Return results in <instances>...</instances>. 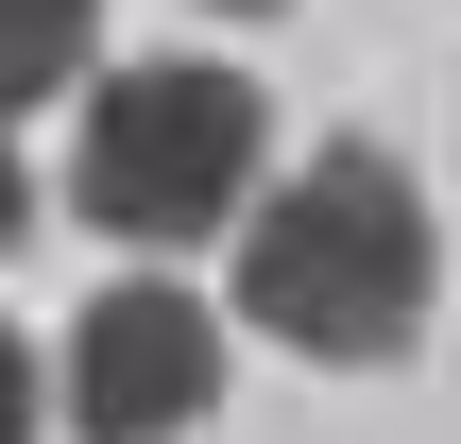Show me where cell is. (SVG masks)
Returning a JSON list of instances; mask_svg holds the SVG:
<instances>
[{"label": "cell", "mask_w": 461, "mask_h": 444, "mask_svg": "<svg viewBox=\"0 0 461 444\" xmlns=\"http://www.w3.org/2000/svg\"><path fill=\"white\" fill-rule=\"evenodd\" d=\"M222 17H274V0H222Z\"/></svg>", "instance_id": "5"}, {"label": "cell", "mask_w": 461, "mask_h": 444, "mask_svg": "<svg viewBox=\"0 0 461 444\" xmlns=\"http://www.w3.org/2000/svg\"><path fill=\"white\" fill-rule=\"evenodd\" d=\"M428 188L376 154V137H325L308 171H274V205L240 222V325L325 359V376H393L428 342Z\"/></svg>", "instance_id": "1"}, {"label": "cell", "mask_w": 461, "mask_h": 444, "mask_svg": "<svg viewBox=\"0 0 461 444\" xmlns=\"http://www.w3.org/2000/svg\"><path fill=\"white\" fill-rule=\"evenodd\" d=\"M68 51H86V0H17V103H51Z\"/></svg>", "instance_id": "4"}, {"label": "cell", "mask_w": 461, "mask_h": 444, "mask_svg": "<svg viewBox=\"0 0 461 444\" xmlns=\"http://www.w3.org/2000/svg\"><path fill=\"white\" fill-rule=\"evenodd\" d=\"M51 394H68V428H86V444H188L205 411H222V325H205L171 274L86 291V325L51 342Z\"/></svg>", "instance_id": "3"}, {"label": "cell", "mask_w": 461, "mask_h": 444, "mask_svg": "<svg viewBox=\"0 0 461 444\" xmlns=\"http://www.w3.org/2000/svg\"><path fill=\"white\" fill-rule=\"evenodd\" d=\"M257 154H274V103H257L240 68H205V51H154V68H103V86H86L68 205H86L103 240H137V257H188V240H222V222L274 205Z\"/></svg>", "instance_id": "2"}]
</instances>
